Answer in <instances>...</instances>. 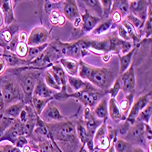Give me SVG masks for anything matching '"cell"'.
I'll use <instances>...</instances> for the list:
<instances>
[{"label":"cell","mask_w":152,"mask_h":152,"mask_svg":"<svg viewBox=\"0 0 152 152\" xmlns=\"http://www.w3.org/2000/svg\"><path fill=\"white\" fill-rule=\"evenodd\" d=\"M58 63L64 68L65 72H66L69 76L77 77L78 72V61L71 58H61L58 60Z\"/></svg>","instance_id":"cell-21"},{"label":"cell","mask_w":152,"mask_h":152,"mask_svg":"<svg viewBox=\"0 0 152 152\" xmlns=\"http://www.w3.org/2000/svg\"><path fill=\"white\" fill-rule=\"evenodd\" d=\"M47 124V123H46ZM51 141L62 152H79L82 144L76 133V118L47 124Z\"/></svg>","instance_id":"cell-1"},{"label":"cell","mask_w":152,"mask_h":152,"mask_svg":"<svg viewBox=\"0 0 152 152\" xmlns=\"http://www.w3.org/2000/svg\"><path fill=\"white\" fill-rule=\"evenodd\" d=\"M151 1H142V0H137V1H129V13L133 16L140 18L142 22H145L148 15V8Z\"/></svg>","instance_id":"cell-13"},{"label":"cell","mask_w":152,"mask_h":152,"mask_svg":"<svg viewBox=\"0 0 152 152\" xmlns=\"http://www.w3.org/2000/svg\"><path fill=\"white\" fill-rule=\"evenodd\" d=\"M48 47V43L44 44L42 46H37V47H28V53H27V56H26L27 58L26 60L29 62L32 61L37 57H38Z\"/></svg>","instance_id":"cell-33"},{"label":"cell","mask_w":152,"mask_h":152,"mask_svg":"<svg viewBox=\"0 0 152 152\" xmlns=\"http://www.w3.org/2000/svg\"><path fill=\"white\" fill-rule=\"evenodd\" d=\"M81 29H80V37H86L89 33L93 31L95 27L102 21V19L99 17L90 14L88 9H85V12L81 15Z\"/></svg>","instance_id":"cell-11"},{"label":"cell","mask_w":152,"mask_h":152,"mask_svg":"<svg viewBox=\"0 0 152 152\" xmlns=\"http://www.w3.org/2000/svg\"><path fill=\"white\" fill-rule=\"evenodd\" d=\"M39 118L47 124L61 122V121H64L67 118L61 114L58 107L56 106V104L53 102V100L48 102V104L43 109V111L41 112Z\"/></svg>","instance_id":"cell-9"},{"label":"cell","mask_w":152,"mask_h":152,"mask_svg":"<svg viewBox=\"0 0 152 152\" xmlns=\"http://www.w3.org/2000/svg\"><path fill=\"white\" fill-rule=\"evenodd\" d=\"M78 72H77V77L83 80L88 81L91 71H92V67L93 66L88 65V63L84 62L83 60H78Z\"/></svg>","instance_id":"cell-29"},{"label":"cell","mask_w":152,"mask_h":152,"mask_svg":"<svg viewBox=\"0 0 152 152\" xmlns=\"http://www.w3.org/2000/svg\"><path fill=\"white\" fill-rule=\"evenodd\" d=\"M107 95V92L98 88L90 84L89 82H86L85 87L81 90L74 93H68V99H75L80 104L85 107H89L94 108V107L99 103V101Z\"/></svg>","instance_id":"cell-4"},{"label":"cell","mask_w":152,"mask_h":152,"mask_svg":"<svg viewBox=\"0 0 152 152\" xmlns=\"http://www.w3.org/2000/svg\"><path fill=\"white\" fill-rule=\"evenodd\" d=\"M43 79L46 83V85L52 90L56 91V92H59L61 90L60 79L58 77V75L55 73L50 67L44 72Z\"/></svg>","instance_id":"cell-20"},{"label":"cell","mask_w":152,"mask_h":152,"mask_svg":"<svg viewBox=\"0 0 152 152\" xmlns=\"http://www.w3.org/2000/svg\"><path fill=\"white\" fill-rule=\"evenodd\" d=\"M25 102L21 101V102H18L15 104H12L8 107H6L3 117L5 118H9L12 119H17L20 114V112L22 111V109L25 107Z\"/></svg>","instance_id":"cell-25"},{"label":"cell","mask_w":152,"mask_h":152,"mask_svg":"<svg viewBox=\"0 0 152 152\" xmlns=\"http://www.w3.org/2000/svg\"><path fill=\"white\" fill-rule=\"evenodd\" d=\"M132 152H145V150L143 149V148L139 147V146H134Z\"/></svg>","instance_id":"cell-51"},{"label":"cell","mask_w":152,"mask_h":152,"mask_svg":"<svg viewBox=\"0 0 152 152\" xmlns=\"http://www.w3.org/2000/svg\"><path fill=\"white\" fill-rule=\"evenodd\" d=\"M6 46H7V45H5V44L2 42V41H0V48H4V49L6 50Z\"/></svg>","instance_id":"cell-55"},{"label":"cell","mask_w":152,"mask_h":152,"mask_svg":"<svg viewBox=\"0 0 152 152\" xmlns=\"http://www.w3.org/2000/svg\"><path fill=\"white\" fill-rule=\"evenodd\" d=\"M19 27L20 25L16 21L10 24L9 26H5V27H2L0 29V41H2L5 45L8 44L12 38L17 34H18Z\"/></svg>","instance_id":"cell-17"},{"label":"cell","mask_w":152,"mask_h":152,"mask_svg":"<svg viewBox=\"0 0 152 152\" xmlns=\"http://www.w3.org/2000/svg\"><path fill=\"white\" fill-rule=\"evenodd\" d=\"M4 26V18H3V15L1 11H0V28H2Z\"/></svg>","instance_id":"cell-53"},{"label":"cell","mask_w":152,"mask_h":152,"mask_svg":"<svg viewBox=\"0 0 152 152\" xmlns=\"http://www.w3.org/2000/svg\"><path fill=\"white\" fill-rule=\"evenodd\" d=\"M79 152H89V151L88 150V148H87L86 146H82L81 148H80V150H79Z\"/></svg>","instance_id":"cell-54"},{"label":"cell","mask_w":152,"mask_h":152,"mask_svg":"<svg viewBox=\"0 0 152 152\" xmlns=\"http://www.w3.org/2000/svg\"><path fill=\"white\" fill-rule=\"evenodd\" d=\"M108 116L116 123H121L126 120L127 117L121 111L116 99H108Z\"/></svg>","instance_id":"cell-18"},{"label":"cell","mask_w":152,"mask_h":152,"mask_svg":"<svg viewBox=\"0 0 152 152\" xmlns=\"http://www.w3.org/2000/svg\"><path fill=\"white\" fill-rule=\"evenodd\" d=\"M144 133H145V137L147 141H152V129L151 126H149V124H145L144 123Z\"/></svg>","instance_id":"cell-44"},{"label":"cell","mask_w":152,"mask_h":152,"mask_svg":"<svg viewBox=\"0 0 152 152\" xmlns=\"http://www.w3.org/2000/svg\"><path fill=\"white\" fill-rule=\"evenodd\" d=\"M100 5L102 7V19H107L110 16L112 9V0H100Z\"/></svg>","instance_id":"cell-38"},{"label":"cell","mask_w":152,"mask_h":152,"mask_svg":"<svg viewBox=\"0 0 152 152\" xmlns=\"http://www.w3.org/2000/svg\"><path fill=\"white\" fill-rule=\"evenodd\" d=\"M6 72L11 74L17 79L24 93L25 104H31L33 90L38 79L42 77V70L31 66H27L17 68H7Z\"/></svg>","instance_id":"cell-2"},{"label":"cell","mask_w":152,"mask_h":152,"mask_svg":"<svg viewBox=\"0 0 152 152\" xmlns=\"http://www.w3.org/2000/svg\"><path fill=\"white\" fill-rule=\"evenodd\" d=\"M137 50V48H133L129 52L121 55L119 57V75L123 74L125 71H127L129 69V67L131 66L132 64V59L134 57V54Z\"/></svg>","instance_id":"cell-24"},{"label":"cell","mask_w":152,"mask_h":152,"mask_svg":"<svg viewBox=\"0 0 152 152\" xmlns=\"http://www.w3.org/2000/svg\"><path fill=\"white\" fill-rule=\"evenodd\" d=\"M28 142H29V140L26 136H20L17 140V141L15 142V144H14V146L19 149H22L26 145L28 144Z\"/></svg>","instance_id":"cell-42"},{"label":"cell","mask_w":152,"mask_h":152,"mask_svg":"<svg viewBox=\"0 0 152 152\" xmlns=\"http://www.w3.org/2000/svg\"><path fill=\"white\" fill-rule=\"evenodd\" d=\"M63 14L65 18L73 22L76 18L81 17L80 12L77 4V1L75 0H66V1L63 2L62 5Z\"/></svg>","instance_id":"cell-15"},{"label":"cell","mask_w":152,"mask_h":152,"mask_svg":"<svg viewBox=\"0 0 152 152\" xmlns=\"http://www.w3.org/2000/svg\"><path fill=\"white\" fill-rule=\"evenodd\" d=\"M20 136H25L24 129H23V124H21L17 118L14 120V122L11 124V126L6 130L2 137L0 139V143L8 141L10 142V144L14 145Z\"/></svg>","instance_id":"cell-12"},{"label":"cell","mask_w":152,"mask_h":152,"mask_svg":"<svg viewBox=\"0 0 152 152\" xmlns=\"http://www.w3.org/2000/svg\"><path fill=\"white\" fill-rule=\"evenodd\" d=\"M55 93H56V91L49 88L46 85L43 77H41L34 88L32 96L33 98H39V99H49V98H53Z\"/></svg>","instance_id":"cell-16"},{"label":"cell","mask_w":152,"mask_h":152,"mask_svg":"<svg viewBox=\"0 0 152 152\" xmlns=\"http://www.w3.org/2000/svg\"><path fill=\"white\" fill-rule=\"evenodd\" d=\"M109 18H111V20H112L113 24H117V25H118V24H119V23L123 20V18L121 17V15H120V14H119L118 11H116V10L111 11V13H110Z\"/></svg>","instance_id":"cell-43"},{"label":"cell","mask_w":152,"mask_h":152,"mask_svg":"<svg viewBox=\"0 0 152 152\" xmlns=\"http://www.w3.org/2000/svg\"><path fill=\"white\" fill-rule=\"evenodd\" d=\"M134 98H135V93H131V94H129L127 96H125V99H124L119 104V108L121 109V111L126 115H128L129 111V108L134 101Z\"/></svg>","instance_id":"cell-34"},{"label":"cell","mask_w":152,"mask_h":152,"mask_svg":"<svg viewBox=\"0 0 152 152\" xmlns=\"http://www.w3.org/2000/svg\"><path fill=\"white\" fill-rule=\"evenodd\" d=\"M133 145L126 141L124 139H117L114 141L115 152H132Z\"/></svg>","instance_id":"cell-32"},{"label":"cell","mask_w":152,"mask_h":152,"mask_svg":"<svg viewBox=\"0 0 152 152\" xmlns=\"http://www.w3.org/2000/svg\"><path fill=\"white\" fill-rule=\"evenodd\" d=\"M113 10L118 11L124 19L129 14V1H127V0H117V1H113L111 11Z\"/></svg>","instance_id":"cell-27"},{"label":"cell","mask_w":152,"mask_h":152,"mask_svg":"<svg viewBox=\"0 0 152 152\" xmlns=\"http://www.w3.org/2000/svg\"><path fill=\"white\" fill-rule=\"evenodd\" d=\"M27 34L25 31H21L20 33H18V41L20 43H26L27 41Z\"/></svg>","instance_id":"cell-47"},{"label":"cell","mask_w":152,"mask_h":152,"mask_svg":"<svg viewBox=\"0 0 152 152\" xmlns=\"http://www.w3.org/2000/svg\"><path fill=\"white\" fill-rule=\"evenodd\" d=\"M50 37V30L45 26H36L30 31V34L27 37L26 45L28 47H37L42 46L48 43V40Z\"/></svg>","instance_id":"cell-8"},{"label":"cell","mask_w":152,"mask_h":152,"mask_svg":"<svg viewBox=\"0 0 152 152\" xmlns=\"http://www.w3.org/2000/svg\"><path fill=\"white\" fill-rule=\"evenodd\" d=\"M27 53H28V46L26 45V43H18L17 49H16V55L19 58L24 59L27 56Z\"/></svg>","instance_id":"cell-41"},{"label":"cell","mask_w":152,"mask_h":152,"mask_svg":"<svg viewBox=\"0 0 152 152\" xmlns=\"http://www.w3.org/2000/svg\"><path fill=\"white\" fill-rule=\"evenodd\" d=\"M113 22L111 18H108L107 19H105L104 21H101L98 26H96L93 31L90 33V36L92 37H100L102 36H105L108 31L111 29V27L113 26Z\"/></svg>","instance_id":"cell-23"},{"label":"cell","mask_w":152,"mask_h":152,"mask_svg":"<svg viewBox=\"0 0 152 152\" xmlns=\"http://www.w3.org/2000/svg\"><path fill=\"white\" fill-rule=\"evenodd\" d=\"M83 2H84V4L88 7L87 8L88 10L89 9L93 10L96 14V17H99L102 19V7L99 0H85Z\"/></svg>","instance_id":"cell-35"},{"label":"cell","mask_w":152,"mask_h":152,"mask_svg":"<svg viewBox=\"0 0 152 152\" xmlns=\"http://www.w3.org/2000/svg\"><path fill=\"white\" fill-rule=\"evenodd\" d=\"M85 80L79 78L78 77H73V76H66V91L67 93H74L81 90L86 85Z\"/></svg>","instance_id":"cell-22"},{"label":"cell","mask_w":152,"mask_h":152,"mask_svg":"<svg viewBox=\"0 0 152 152\" xmlns=\"http://www.w3.org/2000/svg\"><path fill=\"white\" fill-rule=\"evenodd\" d=\"M151 116H152V104L151 102H149L140 112L139 116H137L136 119V122H142L145 124H149L151 120Z\"/></svg>","instance_id":"cell-31"},{"label":"cell","mask_w":152,"mask_h":152,"mask_svg":"<svg viewBox=\"0 0 152 152\" xmlns=\"http://www.w3.org/2000/svg\"><path fill=\"white\" fill-rule=\"evenodd\" d=\"M149 102H151V91L145 95L139 96L136 100L133 101L125 121L128 122L130 126L134 125L136 123V119H137V116H139L140 112Z\"/></svg>","instance_id":"cell-7"},{"label":"cell","mask_w":152,"mask_h":152,"mask_svg":"<svg viewBox=\"0 0 152 152\" xmlns=\"http://www.w3.org/2000/svg\"><path fill=\"white\" fill-rule=\"evenodd\" d=\"M72 23H73V26H74L75 28H78V27H80V26H81V23H82L81 17H79V18H76Z\"/></svg>","instance_id":"cell-49"},{"label":"cell","mask_w":152,"mask_h":152,"mask_svg":"<svg viewBox=\"0 0 152 152\" xmlns=\"http://www.w3.org/2000/svg\"><path fill=\"white\" fill-rule=\"evenodd\" d=\"M124 140L133 146L147 148L148 141L146 140L144 133V123L136 122L134 125L129 128Z\"/></svg>","instance_id":"cell-6"},{"label":"cell","mask_w":152,"mask_h":152,"mask_svg":"<svg viewBox=\"0 0 152 152\" xmlns=\"http://www.w3.org/2000/svg\"><path fill=\"white\" fill-rule=\"evenodd\" d=\"M32 151V147L29 146L28 144L26 145L22 149H21V152H31Z\"/></svg>","instance_id":"cell-50"},{"label":"cell","mask_w":152,"mask_h":152,"mask_svg":"<svg viewBox=\"0 0 152 152\" xmlns=\"http://www.w3.org/2000/svg\"><path fill=\"white\" fill-rule=\"evenodd\" d=\"M15 119H12L9 118H5L2 117L0 118V139L2 137V136L4 135V133L6 132V130L11 126V124L14 122Z\"/></svg>","instance_id":"cell-40"},{"label":"cell","mask_w":152,"mask_h":152,"mask_svg":"<svg viewBox=\"0 0 152 152\" xmlns=\"http://www.w3.org/2000/svg\"><path fill=\"white\" fill-rule=\"evenodd\" d=\"M62 1H45L44 2V10L47 14H49L55 10H58L62 7Z\"/></svg>","instance_id":"cell-39"},{"label":"cell","mask_w":152,"mask_h":152,"mask_svg":"<svg viewBox=\"0 0 152 152\" xmlns=\"http://www.w3.org/2000/svg\"><path fill=\"white\" fill-rule=\"evenodd\" d=\"M120 84H121V90L125 96L135 93L136 89V75H135V69L134 65L131 64V66L129 67V69L125 71L123 74L118 76Z\"/></svg>","instance_id":"cell-10"},{"label":"cell","mask_w":152,"mask_h":152,"mask_svg":"<svg viewBox=\"0 0 152 152\" xmlns=\"http://www.w3.org/2000/svg\"><path fill=\"white\" fill-rule=\"evenodd\" d=\"M112 56H113L112 54H103V55H101V60L104 63H107L110 59H111Z\"/></svg>","instance_id":"cell-48"},{"label":"cell","mask_w":152,"mask_h":152,"mask_svg":"<svg viewBox=\"0 0 152 152\" xmlns=\"http://www.w3.org/2000/svg\"><path fill=\"white\" fill-rule=\"evenodd\" d=\"M31 152H38V151H37V149H34V150H32V151H31Z\"/></svg>","instance_id":"cell-57"},{"label":"cell","mask_w":152,"mask_h":152,"mask_svg":"<svg viewBox=\"0 0 152 152\" xmlns=\"http://www.w3.org/2000/svg\"><path fill=\"white\" fill-rule=\"evenodd\" d=\"M115 75L111 68L93 66L88 82L98 88L107 92L114 82Z\"/></svg>","instance_id":"cell-5"},{"label":"cell","mask_w":152,"mask_h":152,"mask_svg":"<svg viewBox=\"0 0 152 152\" xmlns=\"http://www.w3.org/2000/svg\"><path fill=\"white\" fill-rule=\"evenodd\" d=\"M108 99L109 98L106 95L94 107V109L92 110L95 117L102 121H107L108 118Z\"/></svg>","instance_id":"cell-19"},{"label":"cell","mask_w":152,"mask_h":152,"mask_svg":"<svg viewBox=\"0 0 152 152\" xmlns=\"http://www.w3.org/2000/svg\"><path fill=\"white\" fill-rule=\"evenodd\" d=\"M142 32L144 34V37L146 39H148L149 37H151V34H152V9H151V2L148 6V15H147V18L144 22V26L142 28Z\"/></svg>","instance_id":"cell-30"},{"label":"cell","mask_w":152,"mask_h":152,"mask_svg":"<svg viewBox=\"0 0 152 152\" xmlns=\"http://www.w3.org/2000/svg\"><path fill=\"white\" fill-rule=\"evenodd\" d=\"M7 69V66L5 61V58L3 57V55H0V76L4 75Z\"/></svg>","instance_id":"cell-46"},{"label":"cell","mask_w":152,"mask_h":152,"mask_svg":"<svg viewBox=\"0 0 152 152\" xmlns=\"http://www.w3.org/2000/svg\"><path fill=\"white\" fill-rule=\"evenodd\" d=\"M0 77H1L0 87L6 107L12 104L24 101V93L17 79L7 72L6 75L4 74Z\"/></svg>","instance_id":"cell-3"},{"label":"cell","mask_w":152,"mask_h":152,"mask_svg":"<svg viewBox=\"0 0 152 152\" xmlns=\"http://www.w3.org/2000/svg\"><path fill=\"white\" fill-rule=\"evenodd\" d=\"M117 139V137H115V139L112 140V142H111V145H110V147H109V148L107 149V152H115V148H114V141H115V140Z\"/></svg>","instance_id":"cell-52"},{"label":"cell","mask_w":152,"mask_h":152,"mask_svg":"<svg viewBox=\"0 0 152 152\" xmlns=\"http://www.w3.org/2000/svg\"><path fill=\"white\" fill-rule=\"evenodd\" d=\"M121 91V84H120V80L119 77H116L113 84L111 85L107 91V95H108L109 99H116L118 95L119 94V92Z\"/></svg>","instance_id":"cell-37"},{"label":"cell","mask_w":152,"mask_h":152,"mask_svg":"<svg viewBox=\"0 0 152 152\" xmlns=\"http://www.w3.org/2000/svg\"><path fill=\"white\" fill-rule=\"evenodd\" d=\"M0 82H1V77H0ZM5 109H6V106H5V102L3 99V95L1 92V87H0V118L3 117Z\"/></svg>","instance_id":"cell-45"},{"label":"cell","mask_w":152,"mask_h":152,"mask_svg":"<svg viewBox=\"0 0 152 152\" xmlns=\"http://www.w3.org/2000/svg\"><path fill=\"white\" fill-rule=\"evenodd\" d=\"M49 22L55 26H63L66 23V18L63 15L58 12V10H55L49 14Z\"/></svg>","instance_id":"cell-36"},{"label":"cell","mask_w":152,"mask_h":152,"mask_svg":"<svg viewBox=\"0 0 152 152\" xmlns=\"http://www.w3.org/2000/svg\"><path fill=\"white\" fill-rule=\"evenodd\" d=\"M16 1H10V0H0V11H1L4 25L9 26L13 22H15V15H14V7Z\"/></svg>","instance_id":"cell-14"},{"label":"cell","mask_w":152,"mask_h":152,"mask_svg":"<svg viewBox=\"0 0 152 152\" xmlns=\"http://www.w3.org/2000/svg\"><path fill=\"white\" fill-rule=\"evenodd\" d=\"M0 152H4V148H3V144L0 143Z\"/></svg>","instance_id":"cell-56"},{"label":"cell","mask_w":152,"mask_h":152,"mask_svg":"<svg viewBox=\"0 0 152 152\" xmlns=\"http://www.w3.org/2000/svg\"><path fill=\"white\" fill-rule=\"evenodd\" d=\"M76 133L82 146H86L88 142V132L85 125V121L82 118H76Z\"/></svg>","instance_id":"cell-26"},{"label":"cell","mask_w":152,"mask_h":152,"mask_svg":"<svg viewBox=\"0 0 152 152\" xmlns=\"http://www.w3.org/2000/svg\"><path fill=\"white\" fill-rule=\"evenodd\" d=\"M51 100H53V98H49V99H39V98H33L31 99V106L33 107L35 112L37 113V116H40L41 112L43 111V109L46 107V106L48 104V102H50Z\"/></svg>","instance_id":"cell-28"}]
</instances>
